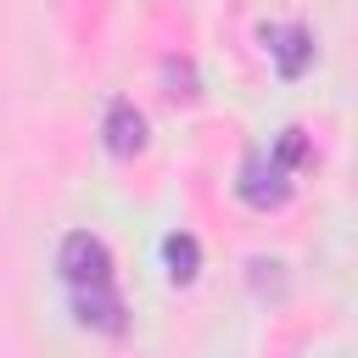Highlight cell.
Segmentation results:
<instances>
[{"label":"cell","instance_id":"1","mask_svg":"<svg viewBox=\"0 0 358 358\" xmlns=\"http://www.w3.org/2000/svg\"><path fill=\"white\" fill-rule=\"evenodd\" d=\"M56 268H62V280H67L73 291H78V285H112V252H106V241L90 235V229L62 235V246H56Z\"/></svg>","mask_w":358,"mask_h":358},{"label":"cell","instance_id":"2","mask_svg":"<svg viewBox=\"0 0 358 358\" xmlns=\"http://www.w3.org/2000/svg\"><path fill=\"white\" fill-rule=\"evenodd\" d=\"M235 190H241V201H246V207L268 213V207H280V201L291 196V168H285L274 151H252V157L241 162Z\"/></svg>","mask_w":358,"mask_h":358},{"label":"cell","instance_id":"3","mask_svg":"<svg viewBox=\"0 0 358 358\" xmlns=\"http://www.w3.org/2000/svg\"><path fill=\"white\" fill-rule=\"evenodd\" d=\"M101 140H106V151L112 157H134L140 145H145V117L134 112V101H112L106 106V117H101Z\"/></svg>","mask_w":358,"mask_h":358},{"label":"cell","instance_id":"4","mask_svg":"<svg viewBox=\"0 0 358 358\" xmlns=\"http://www.w3.org/2000/svg\"><path fill=\"white\" fill-rule=\"evenodd\" d=\"M268 56H274V73L280 78H302L308 62H313V34L302 22H285V28L268 34Z\"/></svg>","mask_w":358,"mask_h":358},{"label":"cell","instance_id":"5","mask_svg":"<svg viewBox=\"0 0 358 358\" xmlns=\"http://www.w3.org/2000/svg\"><path fill=\"white\" fill-rule=\"evenodd\" d=\"M73 313H78V324L123 330V296H117L112 285H78V291H73Z\"/></svg>","mask_w":358,"mask_h":358},{"label":"cell","instance_id":"6","mask_svg":"<svg viewBox=\"0 0 358 358\" xmlns=\"http://www.w3.org/2000/svg\"><path fill=\"white\" fill-rule=\"evenodd\" d=\"M162 263H168V280L173 285H190L196 280V268H201V246H196V235H168L162 241Z\"/></svg>","mask_w":358,"mask_h":358},{"label":"cell","instance_id":"7","mask_svg":"<svg viewBox=\"0 0 358 358\" xmlns=\"http://www.w3.org/2000/svg\"><path fill=\"white\" fill-rule=\"evenodd\" d=\"M268 151H274V157H280V162L296 173V168H302V157H308V134H302V129H285V134H280Z\"/></svg>","mask_w":358,"mask_h":358}]
</instances>
